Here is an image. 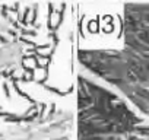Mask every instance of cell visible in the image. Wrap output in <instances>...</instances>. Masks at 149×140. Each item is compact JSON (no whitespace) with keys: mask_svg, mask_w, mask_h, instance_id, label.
I'll list each match as a JSON object with an SVG mask.
<instances>
[{"mask_svg":"<svg viewBox=\"0 0 149 140\" xmlns=\"http://www.w3.org/2000/svg\"><path fill=\"white\" fill-rule=\"evenodd\" d=\"M74 140H149V118L116 91L78 70Z\"/></svg>","mask_w":149,"mask_h":140,"instance_id":"7a4b0ae2","label":"cell"},{"mask_svg":"<svg viewBox=\"0 0 149 140\" xmlns=\"http://www.w3.org/2000/svg\"><path fill=\"white\" fill-rule=\"evenodd\" d=\"M114 38L76 48L78 70L102 82L149 118V2H126Z\"/></svg>","mask_w":149,"mask_h":140,"instance_id":"6da1fadb","label":"cell"}]
</instances>
